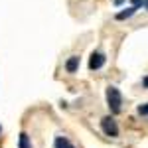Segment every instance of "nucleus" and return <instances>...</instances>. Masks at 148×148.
Here are the masks:
<instances>
[{"label": "nucleus", "mask_w": 148, "mask_h": 148, "mask_svg": "<svg viewBox=\"0 0 148 148\" xmlns=\"http://www.w3.org/2000/svg\"><path fill=\"white\" fill-rule=\"evenodd\" d=\"M56 148H75L71 142H69L67 138H63V136H57L56 138Z\"/></svg>", "instance_id": "nucleus-5"}, {"label": "nucleus", "mask_w": 148, "mask_h": 148, "mask_svg": "<svg viewBox=\"0 0 148 148\" xmlns=\"http://www.w3.org/2000/svg\"><path fill=\"white\" fill-rule=\"evenodd\" d=\"M107 103H109V109L113 113H119L121 111V105H123V95L116 87H109L107 89Z\"/></svg>", "instance_id": "nucleus-1"}, {"label": "nucleus", "mask_w": 148, "mask_h": 148, "mask_svg": "<svg viewBox=\"0 0 148 148\" xmlns=\"http://www.w3.org/2000/svg\"><path fill=\"white\" fill-rule=\"evenodd\" d=\"M77 67H79V57H77V56L69 57L67 63H65V69H67L69 73H75V71H77Z\"/></svg>", "instance_id": "nucleus-4"}, {"label": "nucleus", "mask_w": 148, "mask_h": 148, "mask_svg": "<svg viewBox=\"0 0 148 148\" xmlns=\"http://www.w3.org/2000/svg\"><path fill=\"white\" fill-rule=\"evenodd\" d=\"M123 2H125V0H114V4H116V6H121Z\"/></svg>", "instance_id": "nucleus-10"}, {"label": "nucleus", "mask_w": 148, "mask_h": 148, "mask_svg": "<svg viewBox=\"0 0 148 148\" xmlns=\"http://www.w3.org/2000/svg\"><path fill=\"white\" fill-rule=\"evenodd\" d=\"M144 85H146V87H148V77H146V79H144Z\"/></svg>", "instance_id": "nucleus-11"}, {"label": "nucleus", "mask_w": 148, "mask_h": 148, "mask_svg": "<svg viewBox=\"0 0 148 148\" xmlns=\"http://www.w3.org/2000/svg\"><path fill=\"white\" fill-rule=\"evenodd\" d=\"M142 4H144V0H132V6H134V8H140Z\"/></svg>", "instance_id": "nucleus-9"}, {"label": "nucleus", "mask_w": 148, "mask_h": 148, "mask_svg": "<svg viewBox=\"0 0 148 148\" xmlns=\"http://www.w3.org/2000/svg\"><path fill=\"white\" fill-rule=\"evenodd\" d=\"M20 148H32V146H30V138H28L26 132L20 134Z\"/></svg>", "instance_id": "nucleus-7"}, {"label": "nucleus", "mask_w": 148, "mask_h": 148, "mask_svg": "<svg viewBox=\"0 0 148 148\" xmlns=\"http://www.w3.org/2000/svg\"><path fill=\"white\" fill-rule=\"evenodd\" d=\"M103 65H105V56H103L101 51H95L91 56V59H89V69L95 71V69H101Z\"/></svg>", "instance_id": "nucleus-3"}, {"label": "nucleus", "mask_w": 148, "mask_h": 148, "mask_svg": "<svg viewBox=\"0 0 148 148\" xmlns=\"http://www.w3.org/2000/svg\"><path fill=\"white\" fill-rule=\"evenodd\" d=\"M138 113H140V114H148V103H146V105H140V107H138Z\"/></svg>", "instance_id": "nucleus-8"}, {"label": "nucleus", "mask_w": 148, "mask_h": 148, "mask_svg": "<svg viewBox=\"0 0 148 148\" xmlns=\"http://www.w3.org/2000/svg\"><path fill=\"white\" fill-rule=\"evenodd\" d=\"M136 10H138V8H134V6H132V8H126L125 12H119V14H116V20H126V18H130V16H132Z\"/></svg>", "instance_id": "nucleus-6"}, {"label": "nucleus", "mask_w": 148, "mask_h": 148, "mask_svg": "<svg viewBox=\"0 0 148 148\" xmlns=\"http://www.w3.org/2000/svg\"><path fill=\"white\" fill-rule=\"evenodd\" d=\"M144 6H146V10H148V0H146V2H144Z\"/></svg>", "instance_id": "nucleus-12"}, {"label": "nucleus", "mask_w": 148, "mask_h": 148, "mask_svg": "<svg viewBox=\"0 0 148 148\" xmlns=\"http://www.w3.org/2000/svg\"><path fill=\"white\" fill-rule=\"evenodd\" d=\"M101 128H103V132H105L107 136H111V138L119 136V126H116V123H114L111 116H105L101 121Z\"/></svg>", "instance_id": "nucleus-2"}]
</instances>
